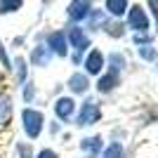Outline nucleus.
I'll list each match as a JSON object with an SVG mask.
<instances>
[{
	"instance_id": "obj_4",
	"label": "nucleus",
	"mask_w": 158,
	"mask_h": 158,
	"mask_svg": "<svg viewBox=\"0 0 158 158\" xmlns=\"http://www.w3.org/2000/svg\"><path fill=\"white\" fill-rule=\"evenodd\" d=\"M12 123V99L0 92V132H5Z\"/></svg>"
},
{
	"instance_id": "obj_2",
	"label": "nucleus",
	"mask_w": 158,
	"mask_h": 158,
	"mask_svg": "<svg viewBox=\"0 0 158 158\" xmlns=\"http://www.w3.org/2000/svg\"><path fill=\"white\" fill-rule=\"evenodd\" d=\"M99 116H102V111H99V106L94 99H87L85 104H83V109H80L78 113V125H92V123H97Z\"/></svg>"
},
{
	"instance_id": "obj_23",
	"label": "nucleus",
	"mask_w": 158,
	"mask_h": 158,
	"mask_svg": "<svg viewBox=\"0 0 158 158\" xmlns=\"http://www.w3.org/2000/svg\"><path fill=\"white\" fill-rule=\"evenodd\" d=\"M149 7L153 10V14H156V19H158V0H151V2H149Z\"/></svg>"
},
{
	"instance_id": "obj_3",
	"label": "nucleus",
	"mask_w": 158,
	"mask_h": 158,
	"mask_svg": "<svg viewBox=\"0 0 158 158\" xmlns=\"http://www.w3.org/2000/svg\"><path fill=\"white\" fill-rule=\"evenodd\" d=\"M69 40H71V45L76 47V57H73V61H80V52L90 47V38L85 35V31H83V28L73 26L71 31H69Z\"/></svg>"
},
{
	"instance_id": "obj_21",
	"label": "nucleus",
	"mask_w": 158,
	"mask_h": 158,
	"mask_svg": "<svg viewBox=\"0 0 158 158\" xmlns=\"http://www.w3.org/2000/svg\"><path fill=\"white\" fill-rule=\"evenodd\" d=\"M38 158H57V153L50 151V149H45V151H40V153H38Z\"/></svg>"
},
{
	"instance_id": "obj_20",
	"label": "nucleus",
	"mask_w": 158,
	"mask_h": 158,
	"mask_svg": "<svg viewBox=\"0 0 158 158\" xmlns=\"http://www.w3.org/2000/svg\"><path fill=\"white\" fill-rule=\"evenodd\" d=\"M19 153H21V158H31V149H28V144H21Z\"/></svg>"
},
{
	"instance_id": "obj_9",
	"label": "nucleus",
	"mask_w": 158,
	"mask_h": 158,
	"mask_svg": "<svg viewBox=\"0 0 158 158\" xmlns=\"http://www.w3.org/2000/svg\"><path fill=\"white\" fill-rule=\"evenodd\" d=\"M90 2H71L69 5V17L71 19H76V21H80V19H85L87 14H90Z\"/></svg>"
},
{
	"instance_id": "obj_7",
	"label": "nucleus",
	"mask_w": 158,
	"mask_h": 158,
	"mask_svg": "<svg viewBox=\"0 0 158 158\" xmlns=\"http://www.w3.org/2000/svg\"><path fill=\"white\" fill-rule=\"evenodd\" d=\"M102 66H104V54L99 52V50H94V52L87 54V59H85V69H87V73L97 76V73H102Z\"/></svg>"
},
{
	"instance_id": "obj_25",
	"label": "nucleus",
	"mask_w": 158,
	"mask_h": 158,
	"mask_svg": "<svg viewBox=\"0 0 158 158\" xmlns=\"http://www.w3.org/2000/svg\"><path fill=\"white\" fill-rule=\"evenodd\" d=\"M90 158H92V156H90Z\"/></svg>"
},
{
	"instance_id": "obj_15",
	"label": "nucleus",
	"mask_w": 158,
	"mask_h": 158,
	"mask_svg": "<svg viewBox=\"0 0 158 158\" xmlns=\"http://www.w3.org/2000/svg\"><path fill=\"white\" fill-rule=\"evenodd\" d=\"M21 7V2L19 0H2L0 2V12L5 14V12H14V10H19Z\"/></svg>"
},
{
	"instance_id": "obj_11",
	"label": "nucleus",
	"mask_w": 158,
	"mask_h": 158,
	"mask_svg": "<svg viewBox=\"0 0 158 158\" xmlns=\"http://www.w3.org/2000/svg\"><path fill=\"white\" fill-rule=\"evenodd\" d=\"M31 61L35 66H47L50 64V50L47 47H35L33 54H31Z\"/></svg>"
},
{
	"instance_id": "obj_12",
	"label": "nucleus",
	"mask_w": 158,
	"mask_h": 158,
	"mask_svg": "<svg viewBox=\"0 0 158 158\" xmlns=\"http://www.w3.org/2000/svg\"><path fill=\"white\" fill-rule=\"evenodd\" d=\"M116 83H118V76H116V73H109V76H104V78H99L97 87H99V92H109V90L116 87Z\"/></svg>"
},
{
	"instance_id": "obj_10",
	"label": "nucleus",
	"mask_w": 158,
	"mask_h": 158,
	"mask_svg": "<svg viewBox=\"0 0 158 158\" xmlns=\"http://www.w3.org/2000/svg\"><path fill=\"white\" fill-rule=\"evenodd\" d=\"M69 87H71L73 92L83 94V92L87 90V78L83 76V73H73V76H71V80H69Z\"/></svg>"
},
{
	"instance_id": "obj_17",
	"label": "nucleus",
	"mask_w": 158,
	"mask_h": 158,
	"mask_svg": "<svg viewBox=\"0 0 158 158\" xmlns=\"http://www.w3.org/2000/svg\"><path fill=\"white\" fill-rule=\"evenodd\" d=\"M123 64H125V59H123L120 54H111V66H113V71H111V73L120 71V69H123Z\"/></svg>"
},
{
	"instance_id": "obj_8",
	"label": "nucleus",
	"mask_w": 158,
	"mask_h": 158,
	"mask_svg": "<svg viewBox=\"0 0 158 158\" xmlns=\"http://www.w3.org/2000/svg\"><path fill=\"white\" fill-rule=\"evenodd\" d=\"M73 109H76V104H73V99H71V97H61V99H57V104H54V113H57L61 120L71 118Z\"/></svg>"
},
{
	"instance_id": "obj_19",
	"label": "nucleus",
	"mask_w": 158,
	"mask_h": 158,
	"mask_svg": "<svg viewBox=\"0 0 158 158\" xmlns=\"http://www.w3.org/2000/svg\"><path fill=\"white\" fill-rule=\"evenodd\" d=\"M139 54H142L144 59H153V57H156V52L151 50V45H146V43H144L142 47H139Z\"/></svg>"
},
{
	"instance_id": "obj_18",
	"label": "nucleus",
	"mask_w": 158,
	"mask_h": 158,
	"mask_svg": "<svg viewBox=\"0 0 158 158\" xmlns=\"http://www.w3.org/2000/svg\"><path fill=\"white\" fill-rule=\"evenodd\" d=\"M17 76H19V83L26 80V61H24V59L17 61Z\"/></svg>"
},
{
	"instance_id": "obj_24",
	"label": "nucleus",
	"mask_w": 158,
	"mask_h": 158,
	"mask_svg": "<svg viewBox=\"0 0 158 158\" xmlns=\"http://www.w3.org/2000/svg\"><path fill=\"white\" fill-rule=\"evenodd\" d=\"M24 97H26V102H31V99H33V87H31V85L26 87V92H24Z\"/></svg>"
},
{
	"instance_id": "obj_1",
	"label": "nucleus",
	"mask_w": 158,
	"mask_h": 158,
	"mask_svg": "<svg viewBox=\"0 0 158 158\" xmlns=\"http://www.w3.org/2000/svg\"><path fill=\"white\" fill-rule=\"evenodd\" d=\"M21 120H24V130H26V135L31 139H35L43 132V113L40 111H33V109H26V111L21 113Z\"/></svg>"
},
{
	"instance_id": "obj_6",
	"label": "nucleus",
	"mask_w": 158,
	"mask_h": 158,
	"mask_svg": "<svg viewBox=\"0 0 158 158\" xmlns=\"http://www.w3.org/2000/svg\"><path fill=\"white\" fill-rule=\"evenodd\" d=\"M47 50L50 52H57L59 57H66V35L61 31H57V33H50V38H47Z\"/></svg>"
},
{
	"instance_id": "obj_22",
	"label": "nucleus",
	"mask_w": 158,
	"mask_h": 158,
	"mask_svg": "<svg viewBox=\"0 0 158 158\" xmlns=\"http://www.w3.org/2000/svg\"><path fill=\"white\" fill-rule=\"evenodd\" d=\"M0 59H2V66H10V61H7V54H5V50H2V45H0Z\"/></svg>"
},
{
	"instance_id": "obj_14",
	"label": "nucleus",
	"mask_w": 158,
	"mask_h": 158,
	"mask_svg": "<svg viewBox=\"0 0 158 158\" xmlns=\"http://www.w3.org/2000/svg\"><path fill=\"white\" fill-rule=\"evenodd\" d=\"M83 149L90 151V153L102 151V137H87V139H83Z\"/></svg>"
},
{
	"instance_id": "obj_16",
	"label": "nucleus",
	"mask_w": 158,
	"mask_h": 158,
	"mask_svg": "<svg viewBox=\"0 0 158 158\" xmlns=\"http://www.w3.org/2000/svg\"><path fill=\"white\" fill-rule=\"evenodd\" d=\"M104 158H123V146L120 144H111L104 151Z\"/></svg>"
},
{
	"instance_id": "obj_13",
	"label": "nucleus",
	"mask_w": 158,
	"mask_h": 158,
	"mask_svg": "<svg viewBox=\"0 0 158 158\" xmlns=\"http://www.w3.org/2000/svg\"><path fill=\"white\" fill-rule=\"evenodd\" d=\"M106 10H109L111 14H116V17H120V14H125L127 2L125 0H109V2H106Z\"/></svg>"
},
{
	"instance_id": "obj_5",
	"label": "nucleus",
	"mask_w": 158,
	"mask_h": 158,
	"mask_svg": "<svg viewBox=\"0 0 158 158\" xmlns=\"http://www.w3.org/2000/svg\"><path fill=\"white\" fill-rule=\"evenodd\" d=\"M130 28H135V31H139V33H144L146 28H149V19H146L144 10L139 5H135L130 10Z\"/></svg>"
}]
</instances>
